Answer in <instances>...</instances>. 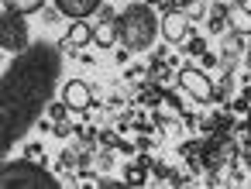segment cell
I'll return each instance as SVG.
<instances>
[{"mask_svg":"<svg viewBox=\"0 0 251 189\" xmlns=\"http://www.w3.org/2000/svg\"><path fill=\"white\" fill-rule=\"evenodd\" d=\"M117 35H121V18H114L110 11H103L100 24L93 28V42L107 48V45H114V42H117Z\"/></svg>","mask_w":251,"mask_h":189,"instance_id":"obj_8","label":"cell"},{"mask_svg":"<svg viewBox=\"0 0 251 189\" xmlns=\"http://www.w3.org/2000/svg\"><path fill=\"white\" fill-rule=\"evenodd\" d=\"M179 83L186 86V93H189L193 100H200V103H210V100H213V83H210L200 69H182V72H179Z\"/></svg>","mask_w":251,"mask_h":189,"instance_id":"obj_5","label":"cell"},{"mask_svg":"<svg viewBox=\"0 0 251 189\" xmlns=\"http://www.w3.org/2000/svg\"><path fill=\"white\" fill-rule=\"evenodd\" d=\"M62 100L69 103V110H90L93 93H90V86H86L83 79H69L66 90H62Z\"/></svg>","mask_w":251,"mask_h":189,"instance_id":"obj_6","label":"cell"},{"mask_svg":"<svg viewBox=\"0 0 251 189\" xmlns=\"http://www.w3.org/2000/svg\"><path fill=\"white\" fill-rule=\"evenodd\" d=\"M28 14H21L11 0H4V18H0V48L4 52H11V55H18V52H25L28 45H31V38H28V21H25Z\"/></svg>","mask_w":251,"mask_h":189,"instance_id":"obj_4","label":"cell"},{"mask_svg":"<svg viewBox=\"0 0 251 189\" xmlns=\"http://www.w3.org/2000/svg\"><path fill=\"white\" fill-rule=\"evenodd\" d=\"M227 24H230L237 35H251V11H248L244 4H234V7L227 11Z\"/></svg>","mask_w":251,"mask_h":189,"instance_id":"obj_10","label":"cell"},{"mask_svg":"<svg viewBox=\"0 0 251 189\" xmlns=\"http://www.w3.org/2000/svg\"><path fill=\"white\" fill-rule=\"evenodd\" d=\"M141 182H145V168L141 165H131L127 168V186H141Z\"/></svg>","mask_w":251,"mask_h":189,"instance_id":"obj_14","label":"cell"},{"mask_svg":"<svg viewBox=\"0 0 251 189\" xmlns=\"http://www.w3.org/2000/svg\"><path fill=\"white\" fill-rule=\"evenodd\" d=\"M100 4H103V0H55V7H59L66 18H73V21L90 18V14H93Z\"/></svg>","mask_w":251,"mask_h":189,"instance_id":"obj_9","label":"cell"},{"mask_svg":"<svg viewBox=\"0 0 251 189\" xmlns=\"http://www.w3.org/2000/svg\"><path fill=\"white\" fill-rule=\"evenodd\" d=\"M66 107H69L66 100H62V103H49V114H52L55 120H62V117H66Z\"/></svg>","mask_w":251,"mask_h":189,"instance_id":"obj_15","label":"cell"},{"mask_svg":"<svg viewBox=\"0 0 251 189\" xmlns=\"http://www.w3.org/2000/svg\"><path fill=\"white\" fill-rule=\"evenodd\" d=\"M148 4H162V0H148Z\"/></svg>","mask_w":251,"mask_h":189,"instance_id":"obj_20","label":"cell"},{"mask_svg":"<svg viewBox=\"0 0 251 189\" xmlns=\"http://www.w3.org/2000/svg\"><path fill=\"white\" fill-rule=\"evenodd\" d=\"M224 21H227V11H224L220 4H213V7H210V31H220Z\"/></svg>","mask_w":251,"mask_h":189,"instance_id":"obj_12","label":"cell"},{"mask_svg":"<svg viewBox=\"0 0 251 189\" xmlns=\"http://www.w3.org/2000/svg\"><path fill=\"white\" fill-rule=\"evenodd\" d=\"M162 4H165V7H186L189 0H162Z\"/></svg>","mask_w":251,"mask_h":189,"instance_id":"obj_17","label":"cell"},{"mask_svg":"<svg viewBox=\"0 0 251 189\" xmlns=\"http://www.w3.org/2000/svg\"><path fill=\"white\" fill-rule=\"evenodd\" d=\"M93 42V28L86 24V21H73V28H69V35H66V45H90Z\"/></svg>","mask_w":251,"mask_h":189,"instance_id":"obj_11","label":"cell"},{"mask_svg":"<svg viewBox=\"0 0 251 189\" xmlns=\"http://www.w3.org/2000/svg\"><path fill=\"white\" fill-rule=\"evenodd\" d=\"M248 131H251V114H248Z\"/></svg>","mask_w":251,"mask_h":189,"instance_id":"obj_19","label":"cell"},{"mask_svg":"<svg viewBox=\"0 0 251 189\" xmlns=\"http://www.w3.org/2000/svg\"><path fill=\"white\" fill-rule=\"evenodd\" d=\"M0 186L4 189H59L55 175L35 162H4L0 168Z\"/></svg>","mask_w":251,"mask_h":189,"instance_id":"obj_3","label":"cell"},{"mask_svg":"<svg viewBox=\"0 0 251 189\" xmlns=\"http://www.w3.org/2000/svg\"><path fill=\"white\" fill-rule=\"evenodd\" d=\"M69 131H73V124H66V120H55V134H59V138H66Z\"/></svg>","mask_w":251,"mask_h":189,"instance_id":"obj_16","label":"cell"},{"mask_svg":"<svg viewBox=\"0 0 251 189\" xmlns=\"http://www.w3.org/2000/svg\"><path fill=\"white\" fill-rule=\"evenodd\" d=\"M234 4H248V0H234Z\"/></svg>","mask_w":251,"mask_h":189,"instance_id":"obj_21","label":"cell"},{"mask_svg":"<svg viewBox=\"0 0 251 189\" xmlns=\"http://www.w3.org/2000/svg\"><path fill=\"white\" fill-rule=\"evenodd\" d=\"M155 35H158V18L151 14L148 4H131L124 14H121V42L131 48V52H145L155 45Z\"/></svg>","mask_w":251,"mask_h":189,"instance_id":"obj_2","label":"cell"},{"mask_svg":"<svg viewBox=\"0 0 251 189\" xmlns=\"http://www.w3.org/2000/svg\"><path fill=\"white\" fill-rule=\"evenodd\" d=\"M11 4H14L21 14H35V11H42V7H45V0H11Z\"/></svg>","mask_w":251,"mask_h":189,"instance_id":"obj_13","label":"cell"},{"mask_svg":"<svg viewBox=\"0 0 251 189\" xmlns=\"http://www.w3.org/2000/svg\"><path fill=\"white\" fill-rule=\"evenodd\" d=\"M189 52H196V55H200V52H203V42H200V38H193V42H189Z\"/></svg>","mask_w":251,"mask_h":189,"instance_id":"obj_18","label":"cell"},{"mask_svg":"<svg viewBox=\"0 0 251 189\" xmlns=\"http://www.w3.org/2000/svg\"><path fill=\"white\" fill-rule=\"evenodd\" d=\"M248 52H251V48H248Z\"/></svg>","mask_w":251,"mask_h":189,"instance_id":"obj_22","label":"cell"},{"mask_svg":"<svg viewBox=\"0 0 251 189\" xmlns=\"http://www.w3.org/2000/svg\"><path fill=\"white\" fill-rule=\"evenodd\" d=\"M62 76V52L55 42H31L25 52H18L0 79V151H11L42 117V110L52 103V93Z\"/></svg>","mask_w":251,"mask_h":189,"instance_id":"obj_1","label":"cell"},{"mask_svg":"<svg viewBox=\"0 0 251 189\" xmlns=\"http://www.w3.org/2000/svg\"><path fill=\"white\" fill-rule=\"evenodd\" d=\"M186 31H189V14H182V11L172 7V11L162 18V35H165V42H182Z\"/></svg>","mask_w":251,"mask_h":189,"instance_id":"obj_7","label":"cell"}]
</instances>
